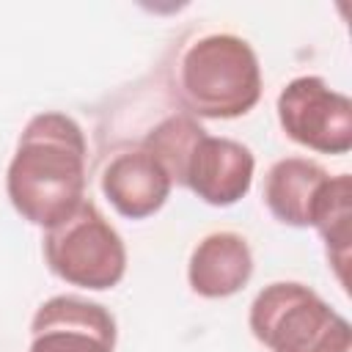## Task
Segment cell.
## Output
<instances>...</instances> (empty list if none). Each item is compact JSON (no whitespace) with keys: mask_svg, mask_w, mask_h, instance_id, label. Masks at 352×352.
Masks as SVG:
<instances>
[{"mask_svg":"<svg viewBox=\"0 0 352 352\" xmlns=\"http://www.w3.org/2000/svg\"><path fill=\"white\" fill-rule=\"evenodd\" d=\"M85 135L58 110L33 116L8 162L6 192L22 220L52 228L85 201Z\"/></svg>","mask_w":352,"mask_h":352,"instance_id":"obj_1","label":"cell"},{"mask_svg":"<svg viewBox=\"0 0 352 352\" xmlns=\"http://www.w3.org/2000/svg\"><path fill=\"white\" fill-rule=\"evenodd\" d=\"M140 146L154 154L173 184L187 187L209 206H231L253 184V151L239 140L209 135L187 113L160 121Z\"/></svg>","mask_w":352,"mask_h":352,"instance_id":"obj_2","label":"cell"},{"mask_svg":"<svg viewBox=\"0 0 352 352\" xmlns=\"http://www.w3.org/2000/svg\"><path fill=\"white\" fill-rule=\"evenodd\" d=\"M176 88L190 116L239 118L261 99V66L234 33H206L179 58Z\"/></svg>","mask_w":352,"mask_h":352,"instance_id":"obj_3","label":"cell"},{"mask_svg":"<svg viewBox=\"0 0 352 352\" xmlns=\"http://www.w3.org/2000/svg\"><path fill=\"white\" fill-rule=\"evenodd\" d=\"M248 324L270 352H352L349 322L297 280L264 286L250 302Z\"/></svg>","mask_w":352,"mask_h":352,"instance_id":"obj_4","label":"cell"},{"mask_svg":"<svg viewBox=\"0 0 352 352\" xmlns=\"http://www.w3.org/2000/svg\"><path fill=\"white\" fill-rule=\"evenodd\" d=\"M44 261L66 283L104 292L126 272V248L121 234L94 201H82L66 220L44 234Z\"/></svg>","mask_w":352,"mask_h":352,"instance_id":"obj_5","label":"cell"},{"mask_svg":"<svg viewBox=\"0 0 352 352\" xmlns=\"http://www.w3.org/2000/svg\"><path fill=\"white\" fill-rule=\"evenodd\" d=\"M278 121L294 143L311 151L346 154L352 148V102L316 74H302L283 85Z\"/></svg>","mask_w":352,"mask_h":352,"instance_id":"obj_6","label":"cell"},{"mask_svg":"<svg viewBox=\"0 0 352 352\" xmlns=\"http://www.w3.org/2000/svg\"><path fill=\"white\" fill-rule=\"evenodd\" d=\"M113 314L85 297L58 294L38 305L30 322L28 352H113Z\"/></svg>","mask_w":352,"mask_h":352,"instance_id":"obj_7","label":"cell"},{"mask_svg":"<svg viewBox=\"0 0 352 352\" xmlns=\"http://www.w3.org/2000/svg\"><path fill=\"white\" fill-rule=\"evenodd\" d=\"M102 192L121 217L143 220L160 212L170 195V176L143 146L116 154L102 170Z\"/></svg>","mask_w":352,"mask_h":352,"instance_id":"obj_8","label":"cell"},{"mask_svg":"<svg viewBox=\"0 0 352 352\" xmlns=\"http://www.w3.org/2000/svg\"><path fill=\"white\" fill-rule=\"evenodd\" d=\"M253 275V253L242 234L214 231L206 234L190 253L187 280L201 297L220 300L248 286Z\"/></svg>","mask_w":352,"mask_h":352,"instance_id":"obj_9","label":"cell"},{"mask_svg":"<svg viewBox=\"0 0 352 352\" xmlns=\"http://www.w3.org/2000/svg\"><path fill=\"white\" fill-rule=\"evenodd\" d=\"M327 182L330 173L319 162L305 157H283L272 162L264 176V204L283 226L308 228Z\"/></svg>","mask_w":352,"mask_h":352,"instance_id":"obj_10","label":"cell"},{"mask_svg":"<svg viewBox=\"0 0 352 352\" xmlns=\"http://www.w3.org/2000/svg\"><path fill=\"white\" fill-rule=\"evenodd\" d=\"M352 179L349 173H338L330 176V182L324 184L314 220L311 226L319 231V236L327 245V256L330 264H336L338 270V280L346 283V261H349V217H352Z\"/></svg>","mask_w":352,"mask_h":352,"instance_id":"obj_11","label":"cell"}]
</instances>
